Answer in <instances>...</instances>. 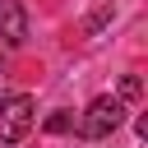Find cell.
<instances>
[{
    "label": "cell",
    "instance_id": "obj_3",
    "mask_svg": "<svg viewBox=\"0 0 148 148\" xmlns=\"http://www.w3.org/2000/svg\"><path fill=\"white\" fill-rule=\"evenodd\" d=\"M23 37H28V9L18 0H0V42L23 46Z\"/></svg>",
    "mask_w": 148,
    "mask_h": 148
},
{
    "label": "cell",
    "instance_id": "obj_4",
    "mask_svg": "<svg viewBox=\"0 0 148 148\" xmlns=\"http://www.w3.org/2000/svg\"><path fill=\"white\" fill-rule=\"evenodd\" d=\"M65 130H74V116H69V111H56V116H46V134H65Z\"/></svg>",
    "mask_w": 148,
    "mask_h": 148
},
{
    "label": "cell",
    "instance_id": "obj_6",
    "mask_svg": "<svg viewBox=\"0 0 148 148\" xmlns=\"http://www.w3.org/2000/svg\"><path fill=\"white\" fill-rule=\"evenodd\" d=\"M0 92H5V69H0Z\"/></svg>",
    "mask_w": 148,
    "mask_h": 148
},
{
    "label": "cell",
    "instance_id": "obj_1",
    "mask_svg": "<svg viewBox=\"0 0 148 148\" xmlns=\"http://www.w3.org/2000/svg\"><path fill=\"white\" fill-rule=\"evenodd\" d=\"M120 125H125V97H120V92H102V97L88 102V111L79 116L74 130H79V139L97 143V139H111Z\"/></svg>",
    "mask_w": 148,
    "mask_h": 148
},
{
    "label": "cell",
    "instance_id": "obj_5",
    "mask_svg": "<svg viewBox=\"0 0 148 148\" xmlns=\"http://www.w3.org/2000/svg\"><path fill=\"white\" fill-rule=\"evenodd\" d=\"M120 97H139V79H134V74H130V79L120 83Z\"/></svg>",
    "mask_w": 148,
    "mask_h": 148
},
{
    "label": "cell",
    "instance_id": "obj_2",
    "mask_svg": "<svg viewBox=\"0 0 148 148\" xmlns=\"http://www.w3.org/2000/svg\"><path fill=\"white\" fill-rule=\"evenodd\" d=\"M37 111H32V97L28 92H14L0 102V143H23L28 130H32Z\"/></svg>",
    "mask_w": 148,
    "mask_h": 148
}]
</instances>
